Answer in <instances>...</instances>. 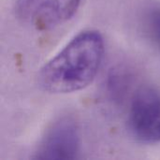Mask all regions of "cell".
<instances>
[{"label":"cell","mask_w":160,"mask_h":160,"mask_svg":"<svg viewBox=\"0 0 160 160\" xmlns=\"http://www.w3.org/2000/svg\"><path fill=\"white\" fill-rule=\"evenodd\" d=\"M104 54V39L100 32L83 30L74 36L38 74V84L51 94L80 91L96 78Z\"/></svg>","instance_id":"cell-1"},{"label":"cell","mask_w":160,"mask_h":160,"mask_svg":"<svg viewBox=\"0 0 160 160\" xmlns=\"http://www.w3.org/2000/svg\"><path fill=\"white\" fill-rule=\"evenodd\" d=\"M131 136L141 143L160 142V93L153 87H142L134 95L128 117Z\"/></svg>","instance_id":"cell-2"},{"label":"cell","mask_w":160,"mask_h":160,"mask_svg":"<svg viewBox=\"0 0 160 160\" xmlns=\"http://www.w3.org/2000/svg\"><path fill=\"white\" fill-rule=\"evenodd\" d=\"M82 0H17L15 11L20 19L38 30H50L70 20Z\"/></svg>","instance_id":"cell-3"},{"label":"cell","mask_w":160,"mask_h":160,"mask_svg":"<svg viewBox=\"0 0 160 160\" xmlns=\"http://www.w3.org/2000/svg\"><path fill=\"white\" fill-rule=\"evenodd\" d=\"M80 152L78 127L69 118H61L46 131L37 151L38 159H74Z\"/></svg>","instance_id":"cell-4"},{"label":"cell","mask_w":160,"mask_h":160,"mask_svg":"<svg viewBox=\"0 0 160 160\" xmlns=\"http://www.w3.org/2000/svg\"><path fill=\"white\" fill-rule=\"evenodd\" d=\"M149 32L153 39L160 44V8L155 10L148 22Z\"/></svg>","instance_id":"cell-5"}]
</instances>
